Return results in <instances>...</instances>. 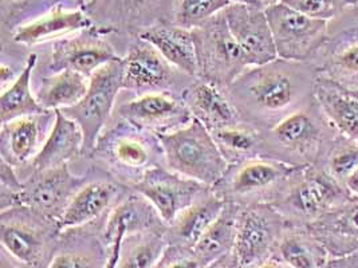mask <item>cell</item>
<instances>
[{
  "mask_svg": "<svg viewBox=\"0 0 358 268\" xmlns=\"http://www.w3.org/2000/svg\"><path fill=\"white\" fill-rule=\"evenodd\" d=\"M94 23L86 11L71 4H57L49 11L19 24L10 36L11 42L23 47L52 45L74 34L92 27Z\"/></svg>",
  "mask_w": 358,
  "mask_h": 268,
  "instance_id": "cell-22",
  "label": "cell"
},
{
  "mask_svg": "<svg viewBox=\"0 0 358 268\" xmlns=\"http://www.w3.org/2000/svg\"><path fill=\"white\" fill-rule=\"evenodd\" d=\"M306 228L324 246L329 259L358 251L357 198L333 208Z\"/></svg>",
  "mask_w": 358,
  "mask_h": 268,
  "instance_id": "cell-25",
  "label": "cell"
},
{
  "mask_svg": "<svg viewBox=\"0 0 358 268\" xmlns=\"http://www.w3.org/2000/svg\"><path fill=\"white\" fill-rule=\"evenodd\" d=\"M122 65L124 91L129 94L169 91L182 96L196 80L171 65L160 51L138 36L131 38Z\"/></svg>",
  "mask_w": 358,
  "mask_h": 268,
  "instance_id": "cell-11",
  "label": "cell"
},
{
  "mask_svg": "<svg viewBox=\"0 0 358 268\" xmlns=\"http://www.w3.org/2000/svg\"><path fill=\"white\" fill-rule=\"evenodd\" d=\"M231 4L229 0H173L171 22L181 29L194 31Z\"/></svg>",
  "mask_w": 358,
  "mask_h": 268,
  "instance_id": "cell-37",
  "label": "cell"
},
{
  "mask_svg": "<svg viewBox=\"0 0 358 268\" xmlns=\"http://www.w3.org/2000/svg\"><path fill=\"white\" fill-rule=\"evenodd\" d=\"M39 57L36 52H30L26 59V65L17 80L1 90L0 96V121L1 124L39 114L46 110L38 103L34 94L33 78L35 68L38 66Z\"/></svg>",
  "mask_w": 358,
  "mask_h": 268,
  "instance_id": "cell-31",
  "label": "cell"
},
{
  "mask_svg": "<svg viewBox=\"0 0 358 268\" xmlns=\"http://www.w3.org/2000/svg\"><path fill=\"white\" fill-rule=\"evenodd\" d=\"M24 65H26V64H24ZM24 65H22V66H17L15 64L7 62L6 59H3V61H1V70H0L1 90H4L6 87H8L10 84H13V82L17 80V77H19V74L22 73V70H23Z\"/></svg>",
  "mask_w": 358,
  "mask_h": 268,
  "instance_id": "cell-42",
  "label": "cell"
},
{
  "mask_svg": "<svg viewBox=\"0 0 358 268\" xmlns=\"http://www.w3.org/2000/svg\"><path fill=\"white\" fill-rule=\"evenodd\" d=\"M129 189L145 198L168 227L185 208L208 193L212 188L187 179L166 167H160L150 170Z\"/></svg>",
  "mask_w": 358,
  "mask_h": 268,
  "instance_id": "cell-18",
  "label": "cell"
},
{
  "mask_svg": "<svg viewBox=\"0 0 358 268\" xmlns=\"http://www.w3.org/2000/svg\"><path fill=\"white\" fill-rule=\"evenodd\" d=\"M207 266L189 248L169 246L156 268H206Z\"/></svg>",
  "mask_w": 358,
  "mask_h": 268,
  "instance_id": "cell-41",
  "label": "cell"
},
{
  "mask_svg": "<svg viewBox=\"0 0 358 268\" xmlns=\"http://www.w3.org/2000/svg\"><path fill=\"white\" fill-rule=\"evenodd\" d=\"M83 231V230H82ZM71 236L73 241L58 247L54 252L48 268H103L106 263V251L101 236L96 239L90 234H85L83 240L76 241L74 234Z\"/></svg>",
  "mask_w": 358,
  "mask_h": 268,
  "instance_id": "cell-36",
  "label": "cell"
},
{
  "mask_svg": "<svg viewBox=\"0 0 358 268\" xmlns=\"http://www.w3.org/2000/svg\"><path fill=\"white\" fill-rule=\"evenodd\" d=\"M124 91L122 58L98 68L90 77L89 89L77 105L61 110L76 121L83 134V157H89L99 135L113 117L120 94Z\"/></svg>",
  "mask_w": 358,
  "mask_h": 268,
  "instance_id": "cell-8",
  "label": "cell"
},
{
  "mask_svg": "<svg viewBox=\"0 0 358 268\" xmlns=\"http://www.w3.org/2000/svg\"><path fill=\"white\" fill-rule=\"evenodd\" d=\"M239 212L241 205L227 201L220 216L216 218L210 230L203 234L192 248L196 256L206 266L231 255L234 251Z\"/></svg>",
  "mask_w": 358,
  "mask_h": 268,
  "instance_id": "cell-33",
  "label": "cell"
},
{
  "mask_svg": "<svg viewBox=\"0 0 358 268\" xmlns=\"http://www.w3.org/2000/svg\"><path fill=\"white\" fill-rule=\"evenodd\" d=\"M87 160L98 172L131 188L156 168L165 167L159 135L113 116Z\"/></svg>",
  "mask_w": 358,
  "mask_h": 268,
  "instance_id": "cell-2",
  "label": "cell"
},
{
  "mask_svg": "<svg viewBox=\"0 0 358 268\" xmlns=\"http://www.w3.org/2000/svg\"><path fill=\"white\" fill-rule=\"evenodd\" d=\"M337 183L345 186L346 179L358 168V145L349 138L337 134L333 144L326 151L324 160L317 164Z\"/></svg>",
  "mask_w": 358,
  "mask_h": 268,
  "instance_id": "cell-38",
  "label": "cell"
},
{
  "mask_svg": "<svg viewBox=\"0 0 358 268\" xmlns=\"http://www.w3.org/2000/svg\"><path fill=\"white\" fill-rule=\"evenodd\" d=\"M345 188L348 189V192L358 199V168L346 179L345 181Z\"/></svg>",
  "mask_w": 358,
  "mask_h": 268,
  "instance_id": "cell-44",
  "label": "cell"
},
{
  "mask_svg": "<svg viewBox=\"0 0 358 268\" xmlns=\"http://www.w3.org/2000/svg\"><path fill=\"white\" fill-rule=\"evenodd\" d=\"M353 199L320 165L301 168L273 205L290 227H309L333 208Z\"/></svg>",
  "mask_w": 358,
  "mask_h": 268,
  "instance_id": "cell-6",
  "label": "cell"
},
{
  "mask_svg": "<svg viewBox=\"0 0 358 268\" xmlns=\"http://www.w3.org/2000/svg\"><path fill=\"white\" fill-rule=\"evenodd\" d=\"M87 180L86 173L81 176L73 173L70 164L34 173L24 180L19 205L29 207L35 212L57 221Z\"/></svg>",
  "mask_w": 358,
  "mask_h": 268,
  "instance_id": "cell-19",
  "label": "cell"
},
{
  "mask_svg": "<svg viewBox=\"0 0 358 268\" xmlns=\"http://www.w3.org/2000/svg\"><path fill=\"white\" fill-rule=\"evenodd\" d=\"M317 77L311 64L277 58L248 67L226 91L242 119L263 132L315 100Z\"/></svg>",
  "mask_w": 358,
  "mask_h": 268,
  "instance_id": "cell-1",
  "label": "cell"
},
{
  "mask_svg": "<svg viewBox=\"0 0 358 268\" xmlns=\"http://www.w3.org/2000/svg\"><path fill=\"white\" fill-rule=\"evenodd\" d=\"M294 10L326 22L336 20L355 10L358 0H280Z\"/></svg>",
  "mask_w": 358,
  "mask_h": 268,
  "instance_id": "cell-40",
  "label": "cell"
},
{
  "mask_svg": "<svg viewBox=\"0 0 358 268\" xmlns=\"http://www.w3.org/2000/svg\"><path fill=\"white\" fill-rule=\"evenodd\" d=\"M55 113L54 126L42 149L29 167L17 172L23 181L34 173L70 164L83 154V134L78 124L71 118L66 117L61 110H57Z\"/></svg>",
  "mask_w": 358,
  "mask_h": 268,
  "instance_id": "cell-24",
  "label": "cell"
},
{
  "mask_svg": "<svg viewBox=\"0 0 358 268\" xmlns=\"http://www.w3.org/2000/svg\"><path fill=\"white\" fill-rule=\"evenodd\" d=\"M136 36L149 42L180 71L197 78V57L192 31L175 26L169 20H163L144 29Z\"/></svg>",
  "mask_w": 358,
  "mask_h": 268,
  "instance_id": "cell-28",
  "label": "cell"
},
{
  "mask_svg": "<svg viewBox=\"0 0 358 268\" xmlns=\"http://www.w3.org/2000/svg\"><path fill=\"white\" fill-rule=\"evenodd\" d=\"M128 191V186L113 179H89L57 220L59 234L78 231L103 221Z\"/></svg>",
  "mask_w": 358,
  "mask_h": 268,
  "instance_id": "cell-20",
  "label": "cell"
},
{
  "mask_svg": "<svg viewBox=\"0 0 358 268\" xmlns=\"http://www.w3.org/2000/svg\"><path fill=\"white\" fill-rule=\"evenodd\" d=\"M262 3L264 6V8H266V7H270V6H274V4L280 3V0H262Z\"/></svg>",
  "mask_w": 358,
  "mask_h": 268,
  "instance_id": "cell-49",
  "label": "cell"
},
{
  "mask_svg": "<svg viewBox=\"0 0 358 268\" xmlns=\"http://www.w3.org/2000/svg\"><path fill=\"white\" fill-rule=\"evenodd\" d=\"M338 132L317 100L262 132V157L293 167L320 164Z\"/></svg>",
  "mask_w": 358,
  "mask_h": 268,
  "instance_id": "cell-3",
  "label": "cell"
},
{
  "mask_svg": "<svg viewBox=\"0 0 358 268\" xmlns=\"http://www.w3.org/2000/svg\"><path fill=\"white\" fill-rule=\"evenodd\" d=\"M314 96L333 128L358 145L357 91L318 74Z\"/></svg>",
  "mask_w": 358,
  "mask_h": 268,
  "instance_id": "cell-29",
  "label": "cell"
},
{
  "mask_svg": "<svg viewBox=\"0 0 358 268\" xmlns=\"http://www.w3.org/2000/svg\"><path fill=\"white\" fill-rule=\"evenodd\" d=\"M229 31L243 51L247 66L255 67L278 58L264 8L231 4L224 10Z\"/></svg>",
  "mask_w": 358,
  "mask_h": 268,
  "instance_id": "cell-23",
  "label": "cell"
},
{
  "mask_svg": "<svg viewBox=\"0 0 358 268\" xmlns=\"http://www.w3.org/2000/svg\"><path fill=\"white\" fill-rule=\"evenodd\" d=\"M55 116V112L46 110L1 124L0 158L17 172L29 167L42 149L54 126Z\"/></svg>",
  "mask_w": 358,
  "mask_h": 268,
  "instance_id": "cell-21",
  "label": "cell"
},
{
  "mask_svg": "<svg viewBox=\"0 0 358 268\" xmlns=\"http://www.w3.org/2000/svg\"><path fill=\"white\" fill-rule=\"evenodd\" d=\"M192 33L199 80L227 89L248 68L243 51L229 31L224 11Z\"/></svg>",
  "mask_w": 358,
  "mask_h": 268,
  "instance_id": "cell-9",
  "label": "cell"
},
{
  "mask_svg": "<svg viewBox=\"0 0 358 268\" xmlns=\"http://www.w3.org/2000/svg\"><path fill=\"white\" fill-rule=\"evenodd\" d=\"M182 98L197 121L210 132H215L242 121L226 89L196 78L184 91Z\"/></svg>",
  "mask_w": 358,
  "mask_h": 268,
  "instance_id": "cell-26",
  "label": "cell"
},
{
  "mask_svg": "<svg viewBox=\"0 0 358 268\" xmlns=\"http://www.w3.org/2000/svg\"><path fill=\"white\" fill-rule=\"evenodd\" d=\"M355 10H356V11H357V14H358V6H357V7H356V8H355Z\"/></svg>",
  "mask_w": 358,
  "mask_h": 268,
  "instance_id": "cell-50",
  "label": "cell"
},
{
  "mask_svg": "<svg viewBox=\"0 0 358 268\" xmlns=\"http://www.w3.org/2000/svg\"><path fill=\"white\" fill-rule=\"evenodd\" d=\"M113 116L156 135L179 131L194 119L182 96L169 91L120 94Z\"/></svg>",
  "mask_w": 358,
  "mask_h": 268,
  "instance_id": "cell-14",
  "label": "cell"
},
{
  "mask_svg": "<svg viewBox=\"0 0 358 268\" xmlns=\"http://www.w3.org/2000/svg\"><path fill=\"white\" fill-rule=\"evenodd\" d=\"M211 134L229 165L262 157V131L243 119Z\"/></svg>",
  "mask_w": 358,
  "mask_h": 268,
  "instance_id": "cell-35",
  "label": "cell"
},
{
  "mask_svg": "<svg viewBox=\"0 0 358 268\" xmlns=\"http://www.w3.org/2000/svg\"><path fill=\"white\" fill-rule=\"evenodd\" d=\"M301 168L303 167H293L266 157H254L229 165L213 191L228 202L241 207L274 204Z\"/></svg>",
  "mask_w": 358,
  "mask_h": 268,
  "instance_id": "cell-7",
  "label": "cell"
},
{
  "mask_svg": "<svg viewBox=\"0 0 358 268\" xmlns=\"http://www.w3.org/2000/svg\"><path fill=\"white\" fill-rule=\"evenodd\" d=\"M153 228H166L156 209L140 193L129 189L118 201L101 228V240L106 251L103 268H115L127 237Z\"/></svg>",
  "mask_w": 358,
  "mask_h": 268,
  "instance_id": "cell-17",
  "label": "cell"
},
{
  "mask_svg": "<svg viewBox=\"0 0 358 268\" xmlns=\"http://www.w3.org/2000/svg\"><path fill=\"white\" fill-rule=\"evenodd\" d=\"M50 46L42 74L73 70L90 80L98 68L122 58L117 52L112 35L94 24Z\"/></svg>",
  "mask_w": 358,
  "mask_h": 268,
  "instance_id": "cell-13",
  "label": "cell"
},
{
  "mask_svg": "<svg viewBox=\"0 0 358 268\" xmlns=\"http://www.w3.org/2000/svg\"><path fill=\"white\" fill-rule=\"evenodd\" d=\"M76 6L74 0H0V17L3 34L11 31L22 23L49 11L57 4Z\"/></svg>",
  "mask_w": 358,
  "mask_h": 268,
  "instance_id": "cell-39",
  "label": "cell"
},
{
  "mask_svg": "<svg viewBox=\"0 0 358 268\" xmlns=\"http://www.w3.org/2000/svg\"><path fill=\"white\" fill-rule=\"evenodd\" d=\"M275 259L290 268H322L329 260L324 246L305 227H287Z\"/></svg>",
  "mask_w": 358,
  "mask_h": 268,
  "instance_id": "cell-32",
  "label": "cell"
},
{
  "mask_svg": "<svg viewBox=\"0 0 358 268\" xmlns=\"http://www.w3.org/2000/svg\"><path fill=\"white\" fill-rule=\"evenodd\" d=\"M61 234L57 221L29 207L0 211V243L4 256L22 268H48Z\"/></svg>",
  "mask_w": 358,
  "mask_h": 268,
  "instance_id": "cell-4",
  "label": "cell"
},
{
  "mask_svg": "<svg viewBox=\"0 0 358 268\" xmlns=\"http://www.w3.org/2000/svg\"><path fill=\"white\" fill-rule=\"evenodd\" d=\"M173 0H93L86 13L105 33L136 36L144 29L169 20Z\"/></svg>",
  "mask_w": 358,
  "mask_h": 268,
  "instance_id": "cell-16",
  "label": "cell"
},
{
  "mask_svg": "<svg viewBox=\"0 0 358 268\" xmlns=\"http://www.w3.org/2000/svg\"><path fill=\"white\" fill-rule=\"evenodd\" d=\"M89 78L73 70L51 74L34 73V94L43 110H65L77 105L89 89Z\"/></svg>",
  "mask_w": 358,
  "mask_h": 268,
  "instance_id": "cell-30",
  "label": "cell"
},
{
  "mask_svg": "<svg viewBox=\"0 0 358 268\" xmlns=\"http://www.w3.org/2000/svg\"><path fill=\"white\" fill-rule=\"evenodd\" d=\"M76 1V4H77V7L78 8H81L83 11H86L87 10V7L90 6V3L93 1V0H74Z\"/></svg>",
  "mask_w": 358,
  "mask_h": 268,
  "instance_id": "cell-48",
  "label": "cell"
},
{
  "mask_svg": "<svg viewBox=\"0 0 358 268\" xmlns=\"http://www.w3.org/2000/svg\"><path fill=\"white\" fill-rule=\"evenodd\" d=\"M206 268H239L236 266V263H235V260H234V256H232V253L231 255H228V256H224V258H222V259H219V260H216V262H213L211 265H208Z\"/></svg>",
  "mask_w": 358,
  "mask_h": 268,
  "instance_id": "cell-45",
  "label": "cell"
},
{
  "mask_svg": "<svg viewBox=\"0 0 358 268\" xmlns=\"http://www.w3.org/2000/svg\"><path fill=\"white\" fill-rule=\"evenodd\" d=\"M165 167L175 173L213 188L229 164L217 148L211 132L196 118L172 133L159 135Z\"/></svg>",
  "mask_w": 358,
  "mask_h": 268,
  "instance_id": "cell-5",
  "label": "cell"
},
{
  "mask_svg": "<svg viewBox=\"0 0 358 268\" xmlns=\"http://www.w3.org/2000/svg\"><path fill=\"white\" fill-rule=\"evenodd\" d=\"M250 268H290L287 267L285 263H282L280 260H278V259H270V260H267V262H264V263H261V265H258V266H254V267Z\"/></svg>",
  "mask_w": 358,
  "mask_h": 268,
  "instance_id": "cell-46",
  "label": "cell"
},
{
  "mask_svg": "<svg viewBox=\"0 0 358 268\" xmlns=\"http://www.w3.org/2000/svg\"><path fill=\"white\" fill-rule=\"evenodd\" d=\"M287 221L273 204L241 207L232 256L239 268H250L274 259Z\"/></svg>",
  "mask_w": 358,
  "mask_h": 268,
  "instance_id": "cell-10",
  "label": "cell"
},
{
  "mask_svg": "<svg viewBox=\"0 0 358 268\" xmlns=\"http://www.w3.org/2000/svg\"><path fill=\"white\" fill-rule=\"evenodd\" d=\"M278 58L310 64L324 46L329 22L305 15L285 3L264 8Z\"/></svg>",
  "mask_w": 358,
  "mask_h": 268,
  "instance_id": "cell-12",
  "label": "cell"
},
{
  "mask_svg": "<svg viewBox=\"0 0 358 268\" xmlns=\"http://www.w3.org/2000/svg\"><path fill=\"white\" fill-rule=\"evenodd\" d=\"M217 192L211 191L185 208L175 221L166 227V239L169 246H178L192 250L226 207Z\"/></svg>",
  "mask_w": 358,
  "mask_h": 268,
  "instance_id": "cell-27",
  "label": "cell"
},
{
  "mask_svg": "<svg viewBox=\"0 0 358 268\" xmlns=\"http://www.w3.org/2000/svg\"><path fill=\"white\" fill-rule=\"evenodd\" d=\"M166 228H153L131 234L124 241L115 268H156L169 247Z\"/></svg>",
  "mask_w": 358,
  "mask_h": 268,
  "instance_id": "cell-34",
  "label": "cell"
},
{
  "mask_svg": "<svg viewBox=\"0 0 358 268\" xmlns=\"http://www.w3.org/2000/svg\"><path fill=\"white\" fill-rule=\"evenodd\" d=\"M320 75L358 93V14L356 10L329 22L324 46L310 62Z\"/></svg>",
  "mask_w": 358,
  "mask_h": 268,
  "instance_id": "cell-15",
  "label": "cell"
},
{
  "mask_svg": "<svg viewBox=\"0 0 358 268\" xmlns=\"http://www.w3.org/2000/svg\"><path fill=\"white\" fill-rule=\"evenodd\" d=\"M232 4H243V6H251V7H258V8H264L262 0H229Z\"/></svg>",
  "mask_w": 358,
  "mask_h": 268,
  "instance_id": "cell-47",
  "label": "cell"
},
{
  "mask_svg": "<svg viewBox=\"0 0 358 268\" xmlns=\"http://www.w3.org/2000/svg\"><path fill=\"white\" fill-rule=\"evenodd\" d=\"M322 268H358V251L342 258L329 259Z\"/></svg>",
  "mask_w": 358,
  "mask_h": 268,
  "instance_id": "cell-43",
  "label": "cell"
}]
</instances>
